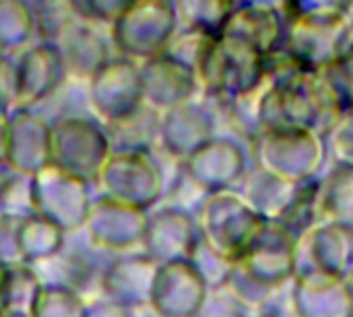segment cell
I'll list each match as a JSON object with an SVG mask.
<instances>
[{
	"instance_id": "3",
	"label": "cell",
	"mask_w": 353,
	"mask_h": 317,
	"mask_svg": "<svg viewBox=\"0 0 353 317\" xmlns=\"http://www.w3.org/2000/svg\"><path fill=\"white\" fill-rule=\"evenodd\" d=\"M95 186L99 196L149 212L163 196L165 177L151 153H112Z\"/></svg>"
},
{
	"instance_id": "25",
	"label": "cell",
	"mask_w": 353,
	"mask_h": 317,
	"mask_svg": "<svg viewBox=\"0 0 353 317\" xmlns=\"http://www.w3.org/2000/svg\"><path fill=\"white\" fill-rule=\"evenodd\" d=\"M87 317H130V311L108 299H99L95 303H87Z\"/></svg>"
},
{
	"instance_id": "2",
	"label": "cell",
	"mask_w": 353,
	"mask_h": 317,
	"mask_svg": "<svg viewBox=\"0 0 353 317\" xmlns=\"http://www.w3.org/2000/svg\"><path fill=\"white\" fill-rule=\"evenodd\" d=\"M112 155L105 126L93 116H64L52 122L50 165L95 186Z\"/></svg>"
},
{
	"instance_id": "16",
	"label": "cell",
	"mask_w": 353,
	"mask_h": 317,
	"mask_svg": "<svg viewBox=\"0 0 353 317\" xmlns=\"http://www.w3.org/2000/svg\"><path fill=\"white\" fill-rule=\"evenodd\" d=\"M159 118L161 113L143 105L126 120L105 126L112 153H151L159 138Z\"/></svg>"
},
{
	"instance_id": "11",
	"label": "cell",
	"mask_w": 353,
	"mask_h": 317,
	"mask_svg": "<svg viewBox=\"0 0 353 317\" xmlns=\"http://www.w3.org/2000/svg\"><path fill=\"white\" fill-rule=\"evenodd\" d=\"M157 266L159 264H155L143 252L118 256L101 276L103 299L128 311L149 305Z\"/></svg>"
},
{
	"instance_id": "21",
	"label": "cell",
	"mask_w": 353,
	"mask_h": 317,
	"mask_svg": "<svg viewBox=\"0 0 353 317\" xmlns=\"http://www.w3.org/2000/svg\"><path fill=\"white\" fill-rule=\"evenodd\" d=\"M35 35L41 43H56L62 31L77 19L70 2H31Z\"/></svg>"
},
{
	"instance_id": "22",
	"label": "cell",
	"mask_w": 353,
	"mask_h": 317,
	"mask_svg": "<svg viewBox=\"0 0 353 317\" xmlns=\"http://www.w3.org/2000/svg\"><path fill=\"white\" fill-rule=\"evenodd\" d=\"M128 2L130 0H77L70 4L77 19L97 27L105 25L110 29L116 23V19L122 14V10L128 6Z\"/></svg>"
},
{
	"instance_id": "10",
	"label": "cell",
	"mask_w": 353,
	"mask_h": 317,
	"mask_svg": "<svg viewBox=\"0 0 353 317\" xmlns=\"http://www.w3.org/2000/svg\"><path fill=\"white\" fill-rule=\"evenodd\" d=\"M143 103L157 113L190 101L196 87V72L170 54L141 62Z\"/></svg>"
},
{
	"instance_id": "20",
	"label": "cell",
	"mask_w": 353,
	"mask_h": 317,
	"mask_svg": "<svg viewBox=\"0 0 353 317\" xmlns=\"http://www.w3.org/2000/svg\"><path fill=\"white\" fill-rule=\"evenodd\" d=\"M0 215L10 219L33 217V188L31 177L17 173L8 167L0 169Z\"/></svg>"
},
{
	"instance_id": "8",
	"label": "cell",
	"mask_w": 353,
	"mask_h": 317,
	"mask_svg": "<svg viewBox=\"0 0 353 317\" xmlns=\"http://www.w3.org/2000/svg\"><path fill=\"white\" fill-rule=\"evenodd\" d=\"M52 122L35 109H12L6 118V167L33 177L50 165Z\"/></svg>"
},
{
	"instance_id": "5",
	"label": "cell",
	"mask_w": 353,
	"mask_h": 317,
	"mask_svg": "<svg viewBox=\"0 0 353 317\" xmlns=\"http://www.w3.org/2000/svg\"><path fill=\"white\" fill-rule=\"evenodd\" d=\"M87 93L95 118L103 126L122 122L145 105L141 66L128 58L112 56L89 76Z\"/></svg>"
},
{
	"instance_id": "18",
	"label": "cell",
	"mask_w": 353,
	"mask_h": 317,
	"mask_svg": "<svg viewBox=\"0 0 353 317\" xmlns=\"http://www.w3.org/2000/svg\"><path fill=\"white\" fill-rule=\"evenodd\" d=\"M35 17L31 2L0 0V56L12 58L33 45Z\"/></svg>"
},
{
	"instance_id": "14",
	"label": "cell",
	"mask_w": 353,
	"mask_h": 317,
	"mask_svg": "<svg viewBox=\"0 0 353 317\" xmlns=\"http://www.w3.org/2000/svg\"><path fill=\"white\" fill-rule=\"evenodd\" d=\"M207 132L209 122L205 113L190 101L163 111L159 118V140L163 149L178 159H188L207 144Z\"/></svg>"
},
{
	"instance_id": "6",
	"label": "cell",
	"mask_w": 353,
	"mask_h": 317,
	"mask_svg": "<svg viewBox=\"0 0 353 317\" xmlns=\"http://www.w3.org/2000/svg\"><path fill=\"white\" fill-rule=\"evenodd\" d=\"M147 219L149 212L145 210L97 196L93 198L83 231L95 248L122 256L141 252Z\"/></svg>"
},
{
	"instance_id": "19",
	"label": "cell",
	"mask_w": 353,
	"mask_h": 317,
	"mask_svg": "<svg viewBox=\"0 0 353 317\" xmlns=\"http://www.w3.org/2000/svg\"><path fill=\"white\" fill-rule=\"evenodd\" d=\"M31 317H87V301L62 283H43Z\"/></svg>"
},
{
	"instance_id": "27",
	"label": "cell",
	"mask_w": 353,
	"mask_h": 317,
	"mask_svg": "<svg viewBox=\"0 0 353 317\" xmlns=\"http://www.w3.org/2000/svg\"><path fill=\"white\" fill-rule=\"evenodd\" d=\"M6 270H8V266H4V264L0 262V291H2V285H4V278H6Z\"/></svg>"
},
{
	"instance_id": "23",
	"label": "cell",
	"mask_w": 353,
	"mask_h": 317,
	"mask_svg": "<svg viewBox=\"0 0 353 317\" xmlns=\"http://www.w3.org/2000/svg\"><path fill=\"white\" fill-rule=\"evenodd\" d=\"M19 219H10L6 215H0V262L4 266H19V250H17V229Z\"/></svg>"
},
{
	"instance_id": "9",
	"label": "cell",
	"mask_w": 353,
	"mask_h": 317,
	"mask_svg": "<svg viewBox=\"0 0 353 317\" xmlns=\"http://www.w3.org/2000/svg\"><path fill=\"white\" fill-rule=\"evenodd\" d=\"M205 281L190 260L159 264L149 307L159 317H192L203 303Z\"/></svg>"
},
{
	"instance_id": "13",
	"label": "cell",
	"mask_w": 353,
	"mask_h": 317,
	"mask_svg": "<svg viewBox=\"0 0 353 317\" xmlns=\"http://www.w3.org/2000/svg\"><path fill=\"white\" fill-rule=\"evenodd\" d=\"M52 45L62 54L68 74H77L85 80L112 58L110 35L105 37L97 25L81 19H74Z\"/></svg>"
},
{
	"instance_id": "15",
	"label": "cell",
	"mask_w": 353,
	"mask_h": 317,
	"mask_svg": "<svg viewBox=\"0 0 353 317\" xmlns=\"http://www.w3.org/2000/svg\"><path fill=\"white\" fill-rule=\"evenodd\" d=\"M66 233L52 225L50 221L33 215L19 223L17 229V250L21 264L37 266L56 260L64 250Z\"/></svg>"
},
{
	"instance_id": "12",
	"label": "cell",
	"mask_w": 353,
	"mask_h": 317,
	"mask_svg": "<svg viewBox=\"0 0 353 317\" xmlns=\"http://www.w3.org/2000/svg\"><path fill=\"white\" fill-rule=\"evenodd\" d=\"M196 248V231L186 212L163 208L149 212L141 252L155 264L190 260Z\"/></svg>"
},
{
	"instance_id": "24",
	"label": "cell",
	"mask_w": 353,
	"mask_h": 317,
	"mask_svg": "<svg viewBox=\"0 0 353 317\" xmlns=\"http://www.w3.org/2000/svg\"><path fill=\"white\" fill-rule=\"evenodd\" d=\"M17 78H14V58L0 56V116H8L14 109Z\"/></svg>"
},
{
	"instance_id": "1",
	"label": "cell",
	"mask_w": 353,
	"mask_h": 317,
	"mask_svg": "<svg viewBox=\"0 0 353 317\" xmlns=\"http://www.w3.org/2000/svg\"><path fill=\"white\" fill-rule=\"evenodd\" d=\"M176 4L165 0H130L108 29L118 56L137 64L165 54L178 33Z\"/></svg>"
},
{
	"instance_id": "4",
	"label": "cell",
	"mask_w": 353,
	"mask_h": 317,
	"mask_svg": "<svg viewBox=\"0 0 353 317\" xmlns=\"http://www.w3.org/2000/svg\"><path fill=\"white\" fill-rule=\"evenodd\" d=\"M33 210L66 235L83 231L93 204L91 184L77 179L54 165H48L31 177Z\"/></svg>"
},
{
	"instance_id": "26",
	"label": "cell",
	"mask_w": 353,
	"mask_h": 317,
	"mask_svg": "<svg viewBox=\"0 0 353 317\" xmlns=\"http://www.w3.org/2000/svg\"><path fill=\"white\" fill-rule=\"evenodd\" d=\"M6 118L0 116V169L6 167Z\"/></svg>"
},
{
	"instance_id": "17",
	"label": "cell",
	"mask_w": 353,
	"mask_h": 317,
	"mask_svg": "<svg viewBox=\"0 0 353 317\" xmlns=\"http://www.w3.org/2000/svg\"><path fill=\"white\" fill-rule=\"evenodd\" d=\"M43 289V278L37 268L19 264L6 270L0 291V317H31L37 297Z\"/></svg>"
},
{
	"instance_id": "7",
	"label": "cell",
	"mask_w": 353,
	"mask_h": 317,
	"mask_svg": "<svg viewBox=\"0 0 353 317\" xmlns=\"http://www.w3.org/2000/svg\"><path fill=\"white\" fill-rule=\"evenodd\" d=\"M66 76L68 70L56 45L41 41L29 45L14 58V109H35L62 87Z\"/></svg>"
}]
</instances>
